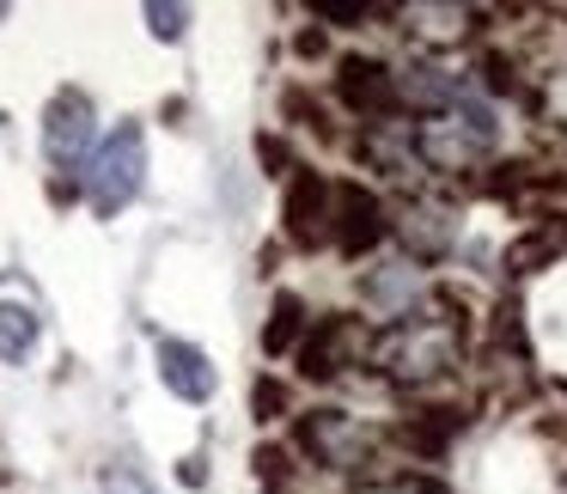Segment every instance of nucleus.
I'll return each mask as SVG.
<instances>
[{
  "mask_svg": "<svg viewBox=\"0 0 567 494\" xmlns=\"http://www.w3.org/2000/svg\"><path fill=\"white\" fill-rule=\"evenodd\" d=\"M330 202L336 189L323 184L318 172H293L287 177V202H281V220H287V238L293 245H323V233H330Z\"/></svg>",
  "mask_w": 567,
  "mask_h": 494,
  "instance_id": "1",
  "label": "nucleus"
},
{
  "mask_svg": "<svg viewBox=\"0 0 567 494\" xmlns=\"http://www.w3.org/2000/svg\"><path fill=\"white\" fill-rule=\"evenodd\" d=\"M330 238L348 250V257H360V250H372L384 238V208H379V196H372L367 184H342V189H336Z\"/></svg>",
  "mask_w": 567,
  "mask_h": 494,
  "instance_id": "2",
  "label": "nucleus"
},
{
  "mask_svg": "<svg viewBox=\"0 0 567 494\" xmlns=\"http://www.w3.org/2000/svg\"><path fill=\"white\" fill-rule=\"evenodd\" d=\"M336 92H342V104H348V111H360V116H384V111H396V86H391V74H384L379 62H367V55H342Z\"/></svg>",
  "mask_w": 567,
  "mask_h": 494,
  "instance_id": "3",
  "label": "nucleus"
},
{
  "mask_svg": "<svg viewBox=\"0 0 567 494\" xmlns=\"http://www.w3.org/2000/svg\"><path fill=\"white\" fill-rule=\"evenodd\" d=\"M348 336H354V323L330 318V323H323V336H311V342L299 348V372H306V379H336V372H342V342H348Z\"/></svg>",
  "mask_w": 567,
  "mask_h": 494,
  "instance_id": "4",
  "label": "nucleus"
},
{
  "mask_svg": "<svg viewBox=\"0 0 567 494\" xmlns=\"http://www.w3.org/2000/svg\"><path fill=\"white\" fill-rule=\"evenodd\" d=\"M299 330H306V306H299L293 294H275L269 323H262V354H287V348L299 342Z\"/></svg>",
  "mask_w": 567,
  "mask_h": 494,
  "instance_id": "5",
  "label": "nucleus"
},
{
  "mask_svg": "<svg viewBox=\"0 0 567 494\" xmlns=\"http://www.w3.org/2000/svg\"><path fill=\"white\" fill-rule=\"evenodd\" d=\"M159 360H165V379H172L184 397H202V391H208V372H196V367H202V354H196V348L165 342V348H159Z\"/></svg>",
  "mask_w": 567,
  "mask_h": 494,
  "instance_id": "6",
  "label": "nucleus"
},
{
  "mask_svg": "<svg viewBox=\"0 0 567 494\" xmlns=\"http://www.w3.org/2000/svg\"><path fill=\"white\" fill-rule=\"evenodd\" d=\"M250 409H257V421H275V415L287 409L281 384H275V379H257V391H250Z\"/></svg>",
  "mask_w": 567,
  "mask_h": 494,
  "instance_id": "7",
  "label": "nucleus"
},
{
  "mask_svg": "<svg viewBox=\"0 0 567 494\" xmlns=\"http://www.w3.org/2000/svg\"><path fill=\"white\" fill-rule=\"evenodd\" d=\"M257 476L275 482V488L287 482V452H281V445H257Z\"/></svg>",
  "mask_w": 567,
  "mask_h": 494,
  "instance_id": "8",
  "label": "nucleus"
},
{
  "mask_svg": "<svg viewBox=\"0 0 567 494\" xmlns=\"http://www.w3.org/2000/svg\"><path fill=\"white\" fill-rule=\"evenodd\" d=\"M257 159L269 165V177H275V172H281V165H287V147H281V141H275V135H262V141H257Z\"/></svg>",
  "mask_w": 567,
  "mask_h": 494,
  "instance_id": "9",
  "label": "nucleus"
},
{
  "mask_svg": "<svg viewBox=\"0 0 567 494\" xmlns=\"http://www.w3.org/2000/svg\"><path fill=\"white\" fill-rule=\"evenodd\" d=\"M318 19H336V25H354V19H367V7H318Z\"/></svg>",
  "mask_w": 567,
  "mask_h": 494,
  "instance_id": "10",
  "label": "nucleus"
},
{
  "mask_svg": "<svg viewBox=\"0 0 567 494\" xmlns=\"http://www.w3.org/2000/svg\"><path fill=\"white\" fill-rule=\"evenodd\" d=\"M409 494H452V488H445V482H433V476H415V488H409Z\"/></svg>",
  "mask_w": 567,
  "mask_h": 494,
  "instance_id": "11",
  "label": "nucleus"
}]
</instances>
